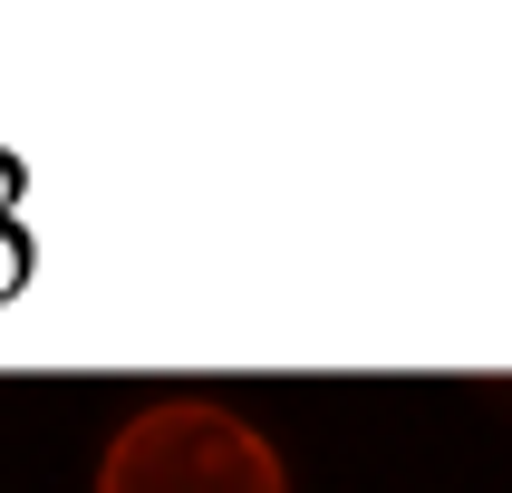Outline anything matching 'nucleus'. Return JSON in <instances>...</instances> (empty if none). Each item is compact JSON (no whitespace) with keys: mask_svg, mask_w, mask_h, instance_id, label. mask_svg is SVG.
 <instances>
[{"mask_svg":"<svg viewBox=\"0 0 512 493\" xmlns=\"http://www.w3.org/2000/svg\"><path fill=\"white\" fill-rule=\"evenodd\" d=\"M97 493H290V474L252 416L213 397H165L107 435Z\"/></svg>","mask_w":512,"mask_h":493,"instance_id":"f257e3e1","label":"nucleus"}]
</instances>
